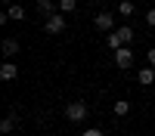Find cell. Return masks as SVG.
<instances>
[{
	"label": "cell",
	"mask_w": 155,
	"mask_h": 136,
	"mask_svg": "<svg viewBox=\"0 0 155 136\" xmlns=\"http://www.w3.org/2000/svg\"><path fill=\"white\" fill-rule=\"evenodd\" d=\"M87 115H90L87 102H68V105H65V118H68L71 124H81V121H87Z\"/></svg>",
	"instance_id": "obj_1"
},
{
	"label": "cell",
	"mask_w": 155,
	"mask_h": 136,
	"mask_svg": "<svg viewBox=\"0 0 155 136\" xmlns=\"http://www.w3.org/2000/svg\"><path fill=\"white\" fill-rule=\"evenodd\" d=\"M93 28H96V31H106V34H112V31H115V16H112L109 9L96 12V19H93Z\"/></svg>",
	"instance_id": "obj_2"
},
{
	"label": "cell",
	"mask_w": 155,
	"mask_h": 136,
	"mask_svg": "<svg viewBox=\"0 0 155 136\" xmlns=\"http://www.w3.org/2000/svg\"><path fill=\"white\" fill-rule=\"evenodd\" d=\"M19 121H22V115H19V108H9V115L3 118V121H0V133H12V130H16L19 127Z\"/></svg>",
	"instance_id": "obj_3"
},
{
	"label": "cell",
	"mask_w": 155,
	"mask_h": 136,
	"mask_svg": "<svg viewBox=\"0 0 155 136\" xmlns=\"http://www.w3.org/2000/svg\"><path fill=\"white\" fill-rule=\"evenodd\" d=\"M44 31H47V34H62V31H65V16H62V12L50 16V19L44 22Z\"/></svg>",
	"instance_id": "obj_4"
},
{
	"label": "cell",
	"mask_w": 155,
	"mask_h": 136,
	"mask_svg": "<svg viewBox=\"0 0 155 136\" xmlns=\"http://www.w3.org/2000/svg\"><path fill=\"white\" fill-rule=\"evenodd\" d=\"M115 65H118L121 71H127V68L134 65V53H130V46H121L118 53H115Z\"/></svg>",
	"instance_id": "obj_5"
},
{
	"label": "cell",
	"mask_w": 155,
	"mask_h": 136,
	"mask_svg": "<svg viewBox=\"0 0 155 136\" xmlns=\"http://www.w3.org/2000/svg\"><path fill=\"white\" fill-rule=\"evenodd\" d=\"M19 77V65L16 62H3L0 65V81H16Z\"/></svg>",
	"instance_id": "obj_6"
},
{
	"label": "cell",
	"mask_w": 155,
	"mask_h": 136,
	"mask_svg": "<svg viewBox=\"0 0 155 136\" xmlns=\"http://www.w3.org/2000/svg\"><path fill=\"white\" fill-rule=\"evenodd\" d=\"M37 12H41L44 19H50V16L59 12V3H53V0H37Z\"/></svg>",
	"instance_id": "obj_7"
},
{
	"label": "cell",
	"mask_w": 155,
	"mask_h": 136,
	"mask_svg": "<svg viewBox=\"0 0 155 136\" xmlns=\"http://www.w3.org/2000/svg\"><path fill=\"white\" fill-rule=\"evenodd\" d=\"M106 46H109V49H115V53H118V49L124 46V37L118 34V28H115L112 34H106Z\"/></svg>",
	"instance_id": "obj_8"
},
{
	"label": "cell",
	"mask_w": 155,
	"mask_h": 136,
	"mask_svg": "<svg viewBox=\"0 0 155 136\" xmlns=\"http://www.w3.org/2000/svg\"><path fill=\"white\" fill-rule=\"evenodd\" d=\"M137 81L143 84V87H149V84H155V68H140V74H137Z\"/></svg>",
	"instance_id": "obj_9"
},
{
	"label": "cell",
	"mask_w": 155,
	"mask_h": 136,
	"mask_svg": "<svg viewBox=\"0 0 155 136\" xmlns=\"http://www.w3.org/2000/svg\"><path fill=\"white\" fill-rule=\"evenodd\" d=\"M16 53H19V40H16V37H6V40H3V56L12 59Z\"/></svg>",
	"instance_id": "obj_10"
},
{
	"label": "cell",
	"mask_w": 155,
	"mask_h": 136,
	"mask_svg": "<svg viewBox=\"0 0 155 136\" xmlns=\"http://www.w3.org/2000/svg\"><path fill=\"white\" fill-rule=\"evenodd\" d=\"M112 111H115V118H127V115H130V102H127V99H118Z\"/></svg>",
	"instance_id": "obj_11"
},
{
	"label": "cell",
	"mask_w": 155,
	"mask_h": 136,
	"mask_svg": "<svg viewBox=\"0 0 155 136\" xmlns=\"http://www.w3.org/2000/svg\"><path fill=\"white\" fill-rule=\"evenodd\" d=\"M6 16H9V22H22V19H25V9H22V3H12V6L6 9Z\"/></svg>",
	"instance_id": "obj_12"
},
{
	"label": "cell",
	"mask_w": 155,
	"mask_h": 136,
	"mask_svg": "<svg viewBox=\"0 0 155 136\" xmlns=\"http://www.w3.org/2000/svg\"><path fill=\"white\" fill-rule=\"evenodd\" d=\"M134 12H137V6L130 3V0H121V3H118V16L127 19V16H134Z\"/></svg>",
	"instance_id": "obj_13"
},
{
	"label": "cell",
	"mask_w": 155,
	"mask_h": 136,
	"mask_svg": "<svg viewBox=\"0 0 155 136\" xmlns=\"http://www.w3.org/2000/svg\"><path fill=\"white\" fill-rule=\"evenodd\" d=\"M118 34L124 37V46H127V43L134 40V28H130V25H121V28H118Z\"/></svg>",
	"instance_id": "obj_14"
},
{
	"label": "cell",
	"mask_w": 155,
	"mask_h": 136,
	"mask_svg": "<svg viewBox=\"0 0 155 136\" xmlns=\"http://www.w3.org/2000/svg\"><path fill=\"white\" fill-rule=\"evenodd\" d=\"M78 9V0H59V12H74Z\"/></svg>",
	"instance_id": "obj_15"
},
{
	"label": "cell",
	"mask_w": 155,
	"mask_h": 136,
	"mask_svg": "<svg viewBox=\"0 0 155 136\" xmlns=\"http://www.w3.org/2000/svg\"><path fill=\"white\" fill-rule=\"evenodd\" d=\"M146 62H149V68H155V46H152L149 53H146Z\"/></svg>",
	"instance_id": "obj_16"
},
{
	"label": "cell",
	"mask_w": 155,
	"mask_h": 136,
	"mask_svg": "<svg viewBox=\"0 0 155 136\" xmlns=\"http://www.w3.org/2000/svg\"><path fill=\"white\" fill-rule=\"evenodd\" d=\"M81 136H106V133H102V130H96V127H90V130H84Z\"/></svg>",
	"instance_id": "obj_17"
},
{
	"label": "cell",
	"mask_w": 155,
	"mask_h": 136,
	"mask_svg": "<svg viewBox=\"0 0 155 136\" xmlns=\"http://www.w3.org/2000/svg\"><path fill=\"white\" fill-rule=\"evenodd\" d=\"M146 22H149V28H155V9H149V12H146Z\"/></svg>",
	"instance_id": "obj_18"
}]
</instances>
